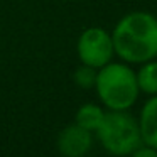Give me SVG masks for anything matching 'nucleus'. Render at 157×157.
Listing matches in <instances>:
<instances>
[{
    "label": "nucleus",
    "mask_w": 157,
    "mask_h": 157,
    "mask_svg": "<svg viewBox=\"0 0 157 157\" xmlns=\"http://www.w3.org/2000/svg\"><path fill=\"white\" fill-rule=\"evenodd\" d=\"M115 54L123 63L142 64L157 58V17L149 12H130L112 32Z\"/></svg>",
    "instance_id": "obj_1"
},
{
    "label": "nucleus",
    "mask_w": 157,
    "mask_h": 157,
    "mask_svg": "<svg viewBox=\"0 0 157 157\" xmlns=\"http://www.w3.org/2000/svg\"><path fill=\"white\" fill-rule=\"evenodd\" d=\"M95 90L108 110H128L139 98L135 71L127 63H106L96 71Z\"/></svg>",
    "instance_id": "obj_2"
},
{
    "label": "nucleus",
    "mask_w": 157,
    "mask_h": 157,
    "mask_svg": "<svg viewBox=\"0 0 157 157\" xmlns=\"http://www.w3.org/2000/svg\"><path fill=\"white\" fill-rule=\"evenodd\" d=\"M95 133L101 147L113 155H130L142 144L139 122L127 110L105 112Z\"/></svg>",
    "instance_id": "obj_3"
},
{
    "label": "nucleus",
    "mask_w": 157,
    "mask_h": 157,
    "mask_svg": "<svg viewBox=\"0 0 157 157\" xmlns=\"http://www.w3.org/2000/svg\"><path fill=\"white\" fill-rule=\"evenodd\" d=\"M76 52L81 64H88L91 68L100 69L115 56L112 32L105 31L103 27L85 29L76 42Z\"/></svg>",
    "instance_id": "obj_4"
},
{
    "label": "nucleus",
    "mask_w": 157,
    "mask_h": 157,
    "mask_svg": "<svg viewBox=\"0 0 157 157\" xmlns=\"http://www.w3.org/2000/svg\"><path fill=\"white\" fill-rule=\"evenodd\" d=\"M56 145L59 154L64 157H83L93 147V132L78 123H69L59 132Z\"/></svg>",
    "instance_id": "obj_5"
},
{
    "label": "nucleus",
    "mask_w": 157,
    "mask_h": 157,
    "mask_svg": "<svg viewBox=\"0 0 157 157\" xmlns=\"http://www.w3.org/2000/svg\"><path fill=\"white\" fill-rule=\"evenodd\" d=\"M137 122L142 144L157 149V95H152L150 100L144 103Z\"/></svg>",
    "instance_id": "obj_6"
},
{
    "label": "nucleus",
    "mask_w": 157,
    "mask_h": 157,
    "mask_svg": "<svg viewBox=\"0 0 157 157\" xmlns=\"http://www.w3.org/2000/svg\"><path fill=\"white\" fill-rule=\"evenodd\" d=\"M103 117H105V110L100 105H95V103H85L78 108L75 115V123H78L79 127L90 130V132H95L100 127Z\"/></svg>",
    "instance_id": "obj_7"
},
{
    "label": "nucleus",
    "mask_w": 157,
    "mask_h": 157,
    "mask_svg": "<svg viewBox=\"0 0 157 157\" xmlns=\"http://www.w3.org/2000/svg\"><path fill=\"white\" fill-rule=\"evenodd\" d=\"M137 76V85L142 93L147 95H157V61L150 59V61L142 63L140 69L135 73Z\"/></svg>",
    "instance_id": "obj_8"
},
{
    "label": "nucleus",
    "mask_w": 157,
    "mask_h": 157,
    "mask_svg": "<svg viewBox=\"0 0 157 157\" xmlns=\"http://www.w3.org/2000/svg\"><path fill=\"white\" fill-rule=\"evenodd\" d=\"M96 68H91L88 64H81L75 69V75H73V79H75L76 86H79L81 90H91L95 88V81H96Z\"/></svg>",
    "instance_id": "obj_9"
},
{
    "label": "nucleus",
    "mask_w": 157,
    "mask_h": 157,
    "mask_svg": "<svg viewBox=\"0 0 157 157\" xmlns=\"http://www.w3.org/2000/svg\"><path fill=\"white\" fill-rule=\"evenodd\" d=\"M132 155H135V157H157V149L147 145V144H140L132 152Z\"/></svg>",
    "instance_id": "obj_10"
}]
</instances>
